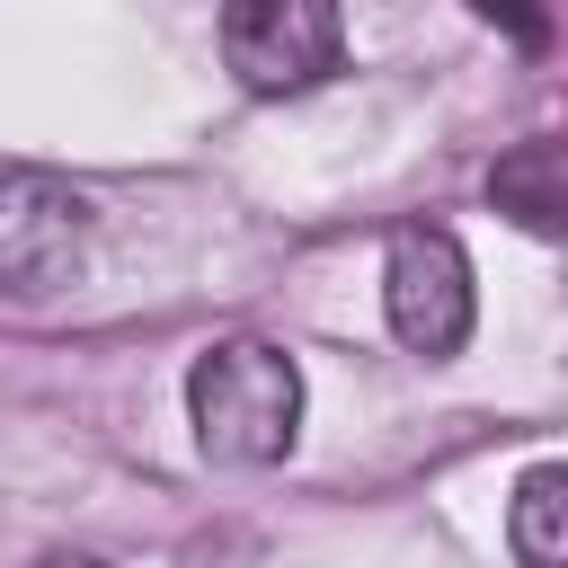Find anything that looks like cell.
Wrapping results in <instances>:
<instances>
[{
    "label": "cell",
    "instance_id": "cell-1",
    "mask_svg": "<svg viewBox=\"0 0 568 568\" xmlns=\"http://www.w3.org/2000/svg\"><path fill=\"white\" fill-rule=\"evenodd\" d=\"M186 417L195 444L231 470H266L302 444V364L266 337H222L186 373Z\"/></svg>",
    "mask_w": 568,
    "mask_h": 568
},
{
    "label": "cell",
    "instance_id": "cell-2",
    "mask_svg": "<svg viewBox=\"0 0 568 568\" xmlns=\"http://www.w3.org/2000/svg\"><path fill=\"white\" fill-rule=\"evenodd\" d=\"M222 62L257 98H302L346 62V18H337V0H231Z\"/></svg>",
    "mask_w": 568,
    "mask_h": 568
},
{
    "label": "cell",
    "instance_id": "cell-3",
    "mask_svg": "<svg viewBox=\"0 0 568 568\" xmlns=\"http://www.w3.org/2000/svg\"><path fill=\"white\" fill-rule=\"evenodd\" d=\"M382 311H390V337L408 355H453L479 320V293H470V257L453 231L435 222H408L390 231V257H382Z\"/></svg>",
    "mask_w": 568,
    "mask_h": 568
},
{
    "label": "cell",
    "instance_id": "cell-4",
    "mask_svg": "<svg viewBox=\"0 0 568 568\" xmlns=\"http://www.w3.org/2000/svg\"><path fill=\"white\" fill-rule=\"evenodd\" d=\"M89 257V195L44 169H0V293H53Z\"/></svg>",
    "mask_w": 568,
    "mask_h": 568
},
{
    "label": "cell",
    "instance_id": "cell-5",
    "mask_svg": "<svg viewBox=\"0 0 568 568\" xmlns=\"http://www.w3.org/2000/svg\"><path fill=\"white\" fill-rule=\"evenodd\" d=\"M488 204H497V213H515L524 231L559 240V222H568V186H559V142H550V133L515 142V151H506V160L488 169Z\"/></svg>",
    "mask_w": 568,
    "mask_h": 568
},
{
    "label": "cell",
    "instance_id": "cell-6",
    "mask_svg": "<svg viewBox=\"0 0 568 568\" xmlns=\"http://www.w3.org/2000/svg\"><path fill=\"white\" fill-rule=\"evenodd\" d=\"M506 541L524 568H568V470L559 462H532L524 488H515V515H506Z\"/></svg>",
    "mask_w": 568,
    "mask_h": 568
},
{
    "label": "cell",
    "instance_id": "cell-7",
    "mask_svg": "<svg viewBox=\"0 0 568 568\" xmlns=\"http://www.w3.org/2000/svg\"><path fill=\"white\" fill-rule=\"evenodd\" d=\"M479 9H488V18H515V27H524V36H532V44H541V18H532V9H524V0H479Z\"/></svg>",
    "mask_w": 568,
    "mask_h": 568
},
{
    "label": "cell",
    "instance_id": "cell-8",
    "mask_svg": "<svg viewBox=\"0 0 568 568\" xmlns=\"http://www.w3.org/2000/svg\"><path fill=\"white\" fill-rule=\"evenodd\" d=\"M36 568H106V559H89V550H53V559H36Z\"/></svg>",
    "mask_w": 568,
    "mask_h": 568
}]
</instances>
